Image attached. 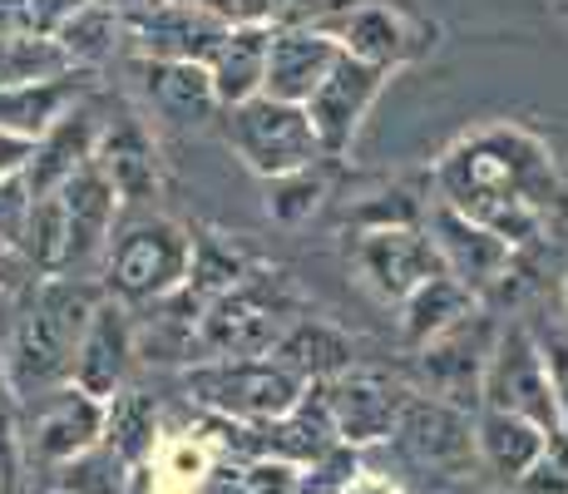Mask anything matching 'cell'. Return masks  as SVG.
<instances>
[{"instance_id":"cell-13","label":"cell","mask_w":568,"mask_h":494,"mask_svg":"<svg viewBox=\"0 0 568 494\" xmlns=\"http://www.w3.org/2000/svg\"><path fill=\"white\" fill-rule=\"evenodd\" d=\"M386 80H390L386 70L352 60V54H342V64L326 74V84L312 94V104H307L312 129H316V139H322L326 159H342V153L352 149L356 129H362L366 109L376 104V94H381Z\"/></svg>"},{"instance_id":"cell-25","label":"cell","mask_w":568,"mask_h":494,"mask_svg":"<svg viewBox=\"0 0 568 494\" xmlns=\"http://www.w3.org/2000/svg\"><path fill=\"white\" fill-rule=\"evenodd\" d=\"M479 306L485 302H479L460 278L440 272V278L425 282L410 302H400V336H406L410 351H420L425 342H435V336H445L450 326H460L465 316H475Z\"/></svg>"},{"instance_id":"cell-38","label":"cell","mask_w":568,"mask_h":494,"mask_svg":"<svg viewBox=\"0 0 568 494\" xmlns=\"http://www.w3.org/2000/svg\"><path fill=\"white\" fill-rule=\"evenodd\" d=\"M20 272H36L26 258H20V248H10L6 238H0V282H16Z\"/></svg>"},{"instance_id":"cell-39","label":"cell","mask_w":568,"mask_h":494,"mask_svg":"<svg viewBox=\"0 0 568 494\" xmlns=\"http://www.w3.org/2000/svg\"><path fill=\"white\" fill-rule=\"evenodd\" d=\"M336 494H396L390 485H381V480H366V475H352Z\"/></svg>"},{"instance_id":"cell-31","label":"cell","mask_w":568,"mask_h":494,"mask_svg":"<svg viewBox=\"0 0 568 494\" xmlns=\"http://www.w3.org/2000/svg\"><path fill=\"white\" fill-rule=\"evenodd\" d=\"M366 0H277L272 30H312V36H336Z\"/></svg>"},{"instance_id":"cell-27","label":"cell","mask_w":568,"mask_h":494,"mask_svg":"<svg viewBox=\"0 0 568 494\" xmlns=\"http://www.w3.org/2000/svg\"><path fill=\"white\" fill-rule=\"evenodd\" d=\"M94 163L104 169V179L114 183L119 198H149L159 189V153L134 119L104 129L100 149H94Z\"/></svg>"},{"instance_id":"cell-40","label":"cell","mask_w":568,"mask_h":494,"mask_svg":"<svg viewBox=\"0 0 568 494\" xmlns=\"http://www.w3.org/2000/svg\"><path fill=\"white\" fill-rule=\"evenodd\" d=\"M564 312H568V278H564Z\"/></svg>"},{"instance_id":"cell-14","label":"cell","mask_w":568,"mask_h":494,"mask_svg":"<svg viewBox=\"0 0 568 494\" xmlns=\"http://www.w3.org/2000/svg\"><path fill=\"white\" fill-rule=\"evenodd\" d=\"M342 40L336 36H312V30H272L267 50V99L282 104H312V94L326 84V74L342 64Z\"/></svg>"},{"instance_id":"cell-9","label":"cell","mask_w":568,"mask_h":494,"mask_svg":"<svg viewBox=\"0 0 568 494\" xmlns=\"http://www.w3.org/2000/svg\"><path fill=\"white\" fill-rule=\"evenodd\" d=\"M356 272L381 302H410L430 278H440L445 262L425 223H386L356 228Z\"/></svg>"},{"instance_id":"cell-11","label":"cell","mask_w":568,"mask_h":494,"mask_svg":"<svg viewBox=\"0 0 568 494\" xmlns=\"http://www.w3.org/2000/svg\"><path fill=\"white\" fill-rule=\"evenodd\" d=\"M479 415L455 411V405L435 401V395H420L406 405L400 415V431L396 445L410 465H420L425 475H440V480H465L469 470L479 465V435H475Z\"/></svg>"},{"instance_id":"cell-15","label":"cell","mask_w":568,"mask_h":494,"mask_svg":"<svg viewBox=\"0 0 568 494\" xmlns=\"http://www.w3.org/2000/svg\"><path fill=\"white\" fill-rule=\"evenodd\" d=\"M430 36L435 30H425L420 20H410L406 10L390 6V0H366V6L336 30V40H342V50L352 54V60L376 64V70H386V74L396 70V64H406L410 54H420L430 46Z\"/></svg>"},{"instance_id":"cell-20","label":"cell","mask_w":568,"mask_h":494,"mask_svg":"<svg viewBox=\"0 0 568 494\" xmlns=\"http://www.w3.org/2000/svg\"><path fill=\"white\" fill-rule=\"evenodd\" d=\"M475 435H479V470L495 475L499 485H519L559 435H549L544 425L534 421H519V415H505V411H479L475 421Z\"/></svg>"},{"instance_id":"cell-19","label":"cell","mask_w":568,"mask_h":494,"mask_svg":"<svg viewBox=\"0 0 568 494\" xmlns=\"http://www.w3.org/2000/svg\"><path fill=\"white\" fill-rule=\"evenodd\" d=\"M100 435H104V401L84 395L80 386H64V391H54L50 401H40L30 445H36L40 460H54V465H60V460L90 455Z\"/></svg>"},{"instance_id":"cell-18","label":"cell","mask_w":568,"mask_h":494,"mask_svg":"<svg viewBox=\"0 0 568 494\" xmlns=\"http://www.w3.org/2000/svg\"><path fill=\"white\" fill-rule=\"evenodd\" d=\"M129 356H134V332H129V316L119 302H100L90 332L80 342V356H74V386L94 401H114L124 391V371Z\"/></svg>"},{"instance_id":"cell-30","label":"cell","mask_w":568,"mask_h":494,"mask_svg":"<svg viewBox=\"0 0 568 494\" xmlns=\"http://www.w3.org/2000/svg\"><path fill=\"white\" fill-rule=\"evenodd\" d=\"M119 30H124V20L114 16V6H109V0H90V6H84L54 40L70 50L74 64H94V60H104V54L114 50Z\"/></svg>"},{"instance_id":"cell-23","label":"cell","mask_w":568,"mask_h":494,"mask_svg":"<svg viewBox=\"0 0 568 494\" xmlns=\"http://www.w3.org/2000/svg\"><path fill=\"white\" fill-rule=\"evenodd\" d=\"M267 50H272V26H227L223 46L207 60L217 104L237 109L267 90Z\"/></svg>"},{"instance_id":"cell-24","label":"cell","mask_w":568,"mask_h":494,"mask_svg":"<svg viewBox=\"0 0 568 494\" xmlns=\"http://www.w3.org/2000/svg\"><path fill=\"white\" fill-rule=\"evenodd\" d=\"M60 198H64V218H70V268H80V262H90L94 252L104 248L119 193H114V183L104 179L100 163H84L60 189Z\"/></svg>"},{"instance_id":"cell-26","label":"cell","mask_w":568,"mask_h":494,"mask_svg":"<svg viewBox=\"0 0 568 494\" xmlns=\"http://www.w3.org/2000/svg\"><path fill=\"white\" fill-rule=\"evenodd\" d=\"M74 74H60V80H40V84H20V90H0V134H16V139H40L60 124L64 114L74 109Z\"/></svg>"},{"instance_id":"cell-4","label":"cell","mask_w":568,"mask_h":494,"mask_svg":"<svg viewBox=\"0 0 568 494\" xmlns=\"http://www.w3.org/2000/svg\"><path fill=\"white\" fill-rule=\"evenodd\" d=\"M193 243L199 238L183 223H173V218L129 223L109 243V262H104L109 296H119V302H169V296H179L193 272Z\"/></svg>"},{"instance_id":"cell-35","label":"cell","mask_w":568,"mask_h":494,"mask_svg":"<svg viewBox=\"0 0 568 494\" xmlns=\"http://www.w3.org/2000/svg\"><path fill=\"white\" fill-rule=\"evenodd\" d=\"M183 6H199L223 26H272L277 16V0H183Z\"/></svg>"},{"instance_id":"cell-8","label":"cell","mask_w":568,"mask_h":494,"mask_svg":"<svg viewBox=\"0 0 568 494\" xmlns=\"http://www.w3.org/2000/svg\"><path fill=\"white\" fill-rule=\"evenodd\" d=\"M485 411L519 415V421L544 425L549 435H564L549 361H544V346L529 326H519V322L499 326L495 356H489V371H485Z\"/></svg>"},{"instance_id":"cell-32","label":"cell","mask_w":568,"mask_h":494,"mask_svg":"<svg viewBox=\"0 0 568 494\" xmlns=\"http://www.w3.org/2000/svg\"><path fill=\"white\" fill-rule=\"evenodd\" d=\"M322 193H326V183H322V173H316V169L292 173V179L267 183V213L277 218V223H302V218L316 213Z\"/></svg>"},{"instance_id":"cell-34","label":"cell","mask_w":568,"mask_h":494,"mask_svg":"<svg viewBox=\"0 0 568 494\" xmlns=\"http://www.w3.org/2000/svg\"><path fill=\"white\" fill-rule=\"evenodd\" d=\"M505 494H568V441L564 435L549 445V455H544L519 485H509Z\"/></svg>"},{"instance_id":"cell-21","label":"cell","mask_w":568,"mask_h":494,"mask_svg":"<svg viewBox=\"0 0 568 494\" xmlns=\"http://www.w3.org/2000/svg\"><path fill=\"white\" fill-rule=\"evenodd\" d=\"M100 124H94V109H70L60 124L50 129L36 144V159L26 163V183L36 198L60 193L84 163H94V149H100Z\"/></svg>"},{"instance_id":"cell-33","label":"cell","mask_w":568,"mask_h":494,"mask_svg":"<svg viewBox=\"0 0 568 494\" xmlns=\"http://www.w3.org/2000/svg\"><path fill=\"white\" fill-rule=\"evenodd\" d=\"M30 208H36V193H30L26 173H10V179H0V238H6L10 248H20V238H26Z\"/></svg>"},{"instance_id":"cell-37","label":"cell","mask_w":568,"mask_h":494,"mask_svg":"<svg viewBox=\"0 0 568 494\" xmlns=\"http://www.w3.org/2000/svg\"><path fill=\"white\" fill-rule=\"evenodd\" d=\"M30 159H36V144H30V139L0 134V179H10V173H26Z\"/></svg>"},{"instance_id":"cell-16","label":"cell","mask_w":568,"mask_h":494,"mask_svg":"<svg viewBox=\"0 0 568 494\" xmlns=\"http://www.w3.org/2000/svg\"><path fill=\"white\" fill-rule=\"evenodd\" d=\"M134 74L139 90L149 94V104L179 129H199L223 109L213 90V74L199 60H139Z\"/></svg>"},{"instance_id":"cell-22","label":"cell","mask_w":568,"mask_h":494,"mask_svg":"<svg viewBox=\"0 0 568 494\" xmlns=\"http://www.w3.org/2000/svg\"><path fill=\"white\" fill-rule=\"evenodd\" d=\"M272 361L287 366L292 376L312 381V386H326V381H336L342 371L356 366V342L326 316H297L287 326V336L277 342V351H272Z\"/></svg>"},{"instance_id":"cell-10","label":"cell","mask_w":568,"mask_h":494,"mask_svg":"<svg viewBox=\"0 0 568 494\" xmlns=\"http://www.w3.org/2000/svg\"><path fill=\"white\" fill-rule=\"evenodd\" d=\"M326 405H332V421L342 445H376V441H396L400 415L415 401V391L400 376L381 366H362L342 371L336 381H326Z\"/></svg>"},{"instance_id":"cell-2","label":"cell","mask_w":568,"mask_h":494,"mask_svg":"<svg viewBox=\"0 0 568 494\" xmlns=\"http://www.w3.org/2000/svg\"><path fill=\"white\" fill-rule=\"evenodd\" d=\"M94 312L100 296L74 278H40L6 342V391L16 401H50L64 391V381H74V356Z\"/></svg>"},{"instance_id":"cell-17","label":"cell","mask_w":568,"mask_h":494,"mask_svg":"<svg viewBox=\"0 0 568 494\" xmlns=\"http://www.w3.org/2000/svg\"><path fill=\"white\" fill-rule=\"evenodd\" d=\"M253 450L262 455H277L282 465H326V460L342 450V435H336L332 405H326V391L312 386V395H302V405L292 415L272 425H253Z\"/></svg>"},{"instance_id":"cell-7","label":"cell","mask_w":568,"mask_h":494,"mask_svg":"<svg viewBox=\"0 0 568 494\" xmlns=\"http://www.w3.org/2000/svg\"><path fill=\"white\" fill-rule=\"evenodd\" d=\"M499 342V322L479 306L475 316H465L460 326H450L445 336L425 342L415 351V376H420V395L455 405V411L479 415L485 411V371Z\"/></svg>"},{"instance_id":"cell-3","label":"cell","mask_w":568,"mask_h":494,"mask_svg":"<svg viewBox=\"0 0 568 494\" xmlns=\"http://www.w3.org/2000/svg\"><path fill=\"white\" fill-rule=\"evenodd\" d=\"M292 322H297V306H292L287 272L253 268L203 312L199 351L203 361H262L277 351Z\"/></svg>"},{"instance_id":"cell-28","label":"cell","mask_w":568,"mask_h":494,"mask_svg":"<svg viewBox=\"0 0 568 494\" xmlns=\"http://www.w3.org/2000/svg\"><path fill=\"white\" fill-rule=\"evenodd\" d=\"M70 70H74V60L60 40H50V36H0V90L60 80V74H70Z\"/></svg>"},{"instance_id":"cell-1","label":"cell","mask_w":568,"mask_h":494,"mask_svg":"<svg viewBox=\"0 0 568 494\" xmlns=\"http://www.w3.org/2000/svg\"><path fill=\"white\" fill-rule=\"evenodd\" d=\"M440 203L489 228L515 252H534L568 228V183L544 139L519 124L465 134L435 169Z\"/></svg>"},{"instance_id":"cell-6","label":"cell","mask_w":568,"mask_h":494,"mask_svg":"<svg viewBox=\"0 0 568 494\" xmlns=\"http://www.w3.org/2000/svg\"><path fill=\"white\" fill-rule=\"evenodd\" d=\"M223 134L237 149V159L267 183L307 173L316 169V159H326L307 109L282 104V99H267V94L247 99L237 109H223Z\"/></svg>"},{"instance_id":"cell-5","label":"cell","mask_w":568,"mask_h":494,"mask_svg":"<svg viewBox=\"0 0 568 494\" xmlns=\"http://www.w3.org/2000/svg\"><path fill=\"white\" fill-rule=\"evenodd\" d=\"M183 395L199 401L203 411L227 415L243 425H272L282 415H292L307 395V381L292 376L287 366H277L272 356L262 361H199L183 376Z\"/></svg>"},{"instance_id":"cell-12","label":"cell","mask_w":568,"mask_h":494,"mask_svg":"<svg viewBox=\"0 0 568 494\" xmlns=\"http://www.w3.org/2000/svg\"><path fill=\"white\" fill-rule=\"evenodd\" d=\"M425 233L435 238V252H440L445 272L460 278L479 302H485L489 292H505L509 278H515V268H519V258H524V252H515L505 238H495L489 228L469 223L465 213H455L450 203H430Z\"/></svg>"},{"instance_id":"cell-29","label":"cell","mask_w":568,"mask_h":494,"mask_svg":"<svg viewBox=\"0 0 568 494\" xmlns=\"http://www.w3.org/2000/svg\"><path fill=\"white\" fill-rule=\"evenodd\" d=\"M154 401L144 391H119L114 401L104 405V441L119 460H139L149 445H154Z\"/></svg>"},{"instance_id":"cell-36","label":"cell","mask_w":568,"mask_h":494,"mask_svg":"<svg viewBox=\"0 0 568 494\" xmlns=\"http://www.w3.org/2000/svg\"><path fill=\"white\" fill-rule=\"evenodd\" d=\"M539 346H544V361H549V381H554V395H559V425L568 441V332L539 336Z\"/></svg>"}]
</instances>
